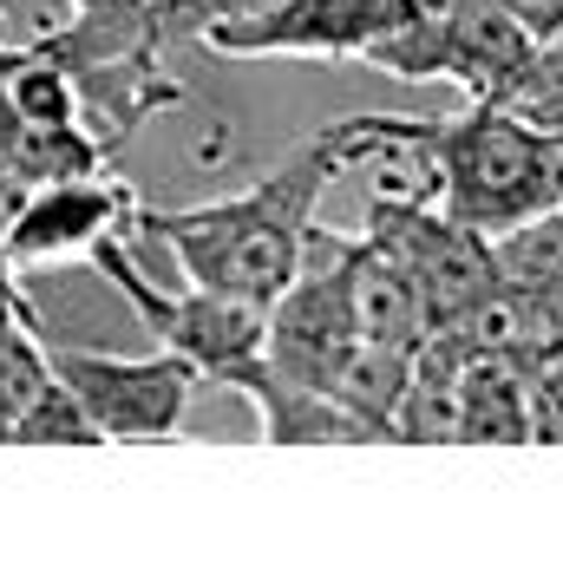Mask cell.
I'll use <instances>...</instances> for the list:
<instances>
[{"mask_svg":"<svg viewBox=\"0 0 563 563\" xmlns=\"http://www.w3.org/2000/svg\"><path fill=\"white\" fill-rule=\"evenodd\" d=\"M400 20V0H269L236 20H203L197 33L230 59H367Z\"/></svg>","mask_w":563,"mask_h":563,"instance_id":"obj_6","label":"cell"},{"mask_svg":"<svg viewBox=\"0 0 563 563\" xmlns=\"http://www.w3.org/2000/svg\"><path fill=\"white\" fill-rule=\"evenodd\" d=\"M361 157H374L367 112L308 132L282 164H269L256 184H243L230 197L184 203V210H139V230H151L170 250L177 276L190 288L243 301V308H269L301 269L321 190Z\"/></svg>","mask_w":563,"mask_h":563,"instance_id":"obj_1","label":"cell"},{"mask_svg":"<svg viewBox=\"0 0 563 563\" xmlns=\"http://www.w3.org/2000/svg\"><path fill=\"white\" fill-rule=\"evenodd\" d=\"M46 367L66 387V400L86 413V426L99 432V445H112V439L157 445V439H170L184 426L190 400L203 394V374L170 347H157V354H99V347L46 341Z\"/></svg>","mask_w":563,"mask_h":563,"instance_id":"obj_3","label":"cell"},{"mask_svg":"<svg viewBox=\"0 0 563 563\" xmlns=\"http://www.w3.org/2000/svg\"><path fill=\"white\" fill-rule=\"evenodd\" d=\"M20 439V420H13V407H0V445H13Z\"/></svg>","mask_w":563,"mask_h":563,"instance_id":"obj_10","label":"cell"},{"mask_svg":"<svg viewBox=\"0 0 563 563\" xmlns=\"http://www.w3.org/2000/svg\"><path fill=\"white\" fill-rule=\"evenodd\" d=\"M164 26H197V0H144Z\"/></svg>","mask_w":563,"mask_h":563,"instance_id":"obj_9","label":"cell"},{"mask_svg":"<svg viewBox=\"0 0 563 563\" xmlns=\"http://www.w3.org/2000/svg\"><path fill=\"white\" fill-rule=\"evenodd\" d=\"M367 243H380L407 276L420 288L426 301V321L439 328V321H459L472 301H485L492 295V250H485V236H472L465 223H452L445 210H432V203H407V197H374V210H367Z\"/></svg>","mask_w":563,"mask_h":563,"instance_id":"obj_7","label":"cell"},{"mask_svg":"<svg viewBox=\"0 0 563 563\" xmlns=\"http://www.w3.org/2000/svg\"><path fill=\"white\" fill-rule=\"evenodd\" d=\"M374 151H426L439 170V203L472 236H511L563 203V132H544L518 106L478 99L465 119H380L367 112Z\"/></svg>","mask_w":563,"mask_h":563,"instance_id":"obj_2","label":"cell"},{"mask_svg":"<svg viewBox=\"0 0 563 563\" xmlns=\"http://www.w3.org/2000/svg\"><path fill=\"white\" fill-rule=\"evenodd\" d=\"M125 243H132V236H106V243L92 250V263L112 276V288H119L132 308H139V321L157 334V347L184 354V361L203 374V387H236L250 367H263V308L203 295V288H190V282L157 288V282L132 263Z\"/></svg>","mask_w":563,"mask_h":563,"instance_id":"obj_4","label":"cell"},{"mask_svg":"<svg viewBox=\"0 0 563 563\" xmlns=\"http://www.w3.org/2000/svg\"><path fill=\"white\" fill-rule=\"evenodd\" d=\"M256 7H269V0H197V26L203 20H236V13H256Z\"/></svg>","mask_w":563,"mask_h":563,"instance_id":"obj_8","label":"cell"},{"mask_svg":"<svg viewBox=\"0 0 563 563\" xmlns=\"http://www.w3.org/2000/svg\"><path fill=\"white\" fill-rule=\"evenodd\" d=\"M132 230H139V197L106 164L73 177H40V184H20V197L0 217V263L46 269V263L92 256L106 236H132Z\"/></svg>","mask_w":563,"mask_h":563,"instance_id":"obj_5","label":"cell"}]
</instances>
